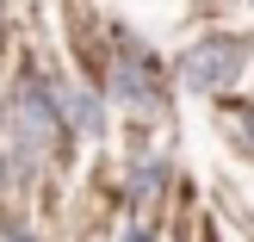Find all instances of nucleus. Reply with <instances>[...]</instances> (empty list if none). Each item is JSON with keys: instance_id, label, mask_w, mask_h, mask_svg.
Masks as SVG:
<instances>
[{"instance_id": "1", "label": "nucleus", "mask_w": 254, "mask_h": 242, "mask_svg": "<svg viewBox=\"0 0 254 242\" xmlns=\"http://www.w3.org/2000/svg\"><path fill=\"white\" fill-rule=\"evenodd\" d=\"M6 137H12V161H19V168H44V161H56L62 149L74 143L56 87L37 69H25L19 87L6 93Z\"/></svg>"}, {"instance_id": "2", "label": "nucleus", "mask_w": 254, "mask_h": 242, "mask_svg": "<svg viewBox=\"0 0 254 242\" xmlns=\"http://www.w3.org/2000/svg\"><path fill=\"white\" fill-rule=\"evenodd\" d=\"M112 106H124L130 118H161L168 112V69L136 37H118V56H112Z\"/></svg>"}, {"instance_id": "3", "label": "nucleus", "mask_w": 254, "mask_h": 242, "mask_svg": "<svg viewBox=\"0 0 254 242\" xmlns=\"http://www.w3.org/2000/svg\"><path fill=\"white\" fill-rule=\"evenodd\" d=\"M242 69H248V37H236V31H211L192 50H180V81L192 93H223V87L242 81Z\"/></svg>"}, {"instance_id": "4", "label": "nucleus", "mask_w": 254, "mask_h": 242, "mask_svg": "<svg viewBox=\"0 0 254 242\" xmlns=\"http://www.w3.org/2000/svg\"><path fill=\"white\" fill-rule=\"evenodd\" d=\"M168 180H174L168 156H136V161H130V174H124V199H130L136 211H149L161 193H168Z\"/></svg>"}, {"instance_id": "5", "label": "nucleus", "mask_w": 254, "mask_h": 242, "mask_svg": "<svg viewBox=\"0 0 254 242\" xmlns=\"http://www.w3.org/2000/svg\"><path fill=\"white\" fill-rule=\"evenodd\" d=\"M56 99H62V118H68V131H74V137H99V131H106V112H99V93H93V87L62 81V87H56Z\"/></svg>"}, {"instance_id": "6", "label": "nucleus", "mask_w": 254, "mask_h": 242, "mask_svg": "<svg viewBox=\"0 0 254 242\" xmlns=\"http://www.w3.org/2000/svg\"><path fill=\"white\" fill-rule=\"evenodd\" d=\"M0 242H37V236L25 230V224H6V230H0Z\"/></svg>"}, {"instance_id": "7", "label": "nucleus", "mask_w": 254, "mask_h": 242, "mask_svg": "<svg viewBox=\"0 0 254 242\" xmlns=\"http://www.w3.org/2000/svg\"><path fill=\"white\" fill-rule=\"evenodd\" d=\"M124 242H155V230H149V224H130V230H124Z\"/></svg>"}, {"instance_id": "8", "label": "nucleus", "mask_w": 254, "mask_h": 242, "mask_svg": "<svg viewBox=\"0 0 254 242\" xmlns=\"http://www.w3.org/2000/svg\"><path fill=\"white\" fill-rule=\"evenodd\" d=\"M0 193H6V156H0Z\"/></svg>"}, {"instance_id": "9", "label": "nucleus", "mask_w": 254, "mask_h": 242, "mask_svg": "<svg viewBox=\"0 0 254 242\" xmlns=\"http://www.w3.org/2000/svg\"><path fill=\"white\" fill-rule=\"evenodd\" d=\"M0 31H6V0H0Z\"/></svg>"}, {"instance_id": "10", "label": "nucleus", "mask_w": 254, "mask_h": 242, "mask_svg": "<svg viewBox=\"0 0 254 242\" xmlns=\"http://www.w3.org/2000/svg\"><path fill=\"white\" fill-rule=\"evenodd\" d=\"M0 124H6V93H0Z\"/></svg>"}, {"instance_id": "11", "label": "nucleus", "mask_w": 254, "mask_h": 242, "mask_svg": "<svg viewBox=\"0 0 254 242\" xmlns=\"http://www.w3.org/2000/svg\"><path fill=\"white\" fill-rule=\"evenodd\" d=\"M248 143H254V112H248Z\"/></svg>"}]
</instances>
